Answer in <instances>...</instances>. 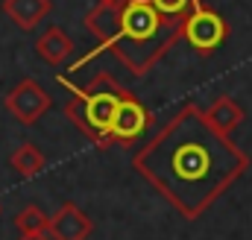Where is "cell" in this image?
<instances>
[{
	"instance_id": "52a82bcc",
	"label": "cell",
	"mask_w": 252,
	"mask_h": 240,
	"mask_svg": "<svg viewBox=\"0 0 252 240\" xmlns=\"http://www.w3.org/2000/svg\"><path fill=\"white\" fill-rule=\"evenodd\" d=\"M47 232H50L53 240H85L94 232V220L76 202H64L62 208L50 217Z\"/></svg>"
},
{
	"instance_id": "5b68a950",
	"label": "cell",
	"mask_w": 252,
	"mask_h": 240,
	"mask_svg": "<svg viewBox=\"0 0 252 240\" xmlns=\"http://www.w3.org/2000/svg\"><path fill=\"white\" fill-rule=\"evenodd\" d=\"M3 106L9 109V115L18 120V123L32 126V123H38V120L50 112L53 100H50V94H47L35 79H21V82L3 97Z\"/></svg>"
},
{
	"instance_id": "3957f363",
	"label": "cell",
	"mask_w": 252,
	"mask_h": 240,
	"mask_svg": "<svg viewBox=\"0 0 252 240\" xmlns=\"http://www.w3.org/2000/svg\"><path fill=\"white\" fill-rule=\"evenodd\" d=\"M64 91H70L73 97L64 103V118L70 120L94 147L106 150L112 147V120L118 115V106L124 100L126 88L112 76V73H97L85 88L67 82V76H59Z\"/></svg>"
},
{
	"instance_id": "7c38bea8",
	"label": "cell",
	"mask_w": 252,
	"mask_h": 240,
	"mask_svg": "<svg viewBox=\"0 0 252 240\" xmlns=\"http://www.w3.org/2000/svg\"><path fill=\"white\" fill-rule=\"evenodd\" d=\"M47 226H50V217L38 205H27L15 217V229L21 232V238H41L47 235Z\"/></svg>"
},
{
	"instance_id": "30bf717a",
	"label": "cell",
	"mask_w": 252,
	"mask_h": 240,
	"mask_svg": "<svg viewBox=\"0 0 252 240\" xmlns=\"http://www.w3.org/2000/svg\"><path fill=\"white\" fill-rule=\"evenodd\" d=\"M205 118H208V123H211L217 132L229 135V132H235V129L244 123V109H241L238 100H232V97L223 94V97H217V100L208 106Z\"/></svg>"
},
{
	"instance_id": "6da1fadb",
	"label": "cell",
	"mask_w": 252,
	"mask_h": 240,
	"mask_svg": "<svg viewBox=\"0 0 252 240\" xmlns=\"http://www.w3.org/2000/svg\"><path fill=\"white\" fill-rule=\"evenodd\" d=\"M250 155L205 112L185 103L132 158V167L185 220H199L250 170Z\"/></svg>"
},
{
	"instance_id": "8992f818",
	"label": "cell",
	"mask_w": 252,
	"mask_h": 240,
	"mask_svg": "<svg viewBox=\"0 0 252 240\" xmlns=\"http://www.w3.org/2000/svg\"><path fill=\"white\" fill-rule=\"evenodd\" d=\"M150 126H153V112H150L132 91H126L124 100H121V106H118V115L112 120L109 138H112V144L132 147L144 132H150Z\"/></svg>"
},
{
	"instance_id": "277c9868",
	"label": "cell",
	"mask_w": 252,
	"mask_h": 240,
	"mask_svg": "<svg viewBox=\"0 0 252 240\" xmlns=\"http://www.w3.org/2000/svg\"><path fill=\"white\" fill-rule=\"evenodd\" d=\"M229 35V24L223 15H217L214 9H208L202 0L190 9L188 15L182 18V38L188 41L190 47L199 56H211L220 50V44Z\"/></svg>"
},
{
	"instance_id": "8fae6325",
	"label": "cell",
	"mask_w": 252,
	"mask_h": 240,
	"mask_svg": "<svg viewBox=\"0 0 252 240\" xmlns=\"http://www.w3.org/2000/svg\"><path fill=\"white\" fill-rule=\"evenodd\" d=\"M9 164H12V170L15 173H21L24 179H32V176H38L41 170H44V152L35 147V144H21L12 155H9Z\"/></svg>"
},
{
	"instance_id": "9a60e30c",
	"label": "cell",
	"mask_w": 252,
	"mask_h": 240,
	"mask_svg": "<svg viewBox=\"0 0 252 240\" xmlns=\"http://www.w3.org/2000/svg\"><path fill=\"white\" fill-rule=\"evenodd\" d=\"M103 3H126V0H103Z\"/></svg>"
},
{
	"instance_id": "5bb4252c",
	"label": "cell",
	"mask_w": 252,
	"mask_h": 240,
	"mask_svg": "<svg viewBox=\"0 0 252 240\" xmlns=\"http://www.w3.org/2000/svg\"><path fill=\"white\" fill-rule=\"evenodd\" d=\"M21 240H47V238H44V235H41V238H21Z\"/></svg>"
},
{
	"instance_id": "4fadbf2b",
	"label": "cell",
	"mask_w": 252,
	"mask_h": 240,
	"mask_svg": "<svg viewBox=\"0 0 252 240\" xmlns=\"http://www.w3.org/2000/svg\"><path fill=\"white\" fill-rule=\"evenodd\" d=\"M161 15H167V18H176V21H182L185 15H188L190 9L199 3V0H150Z\"/></svg>"
},
{
	"instance_id": "9c48e42d",
	"label": "cell",
	"mask_w": 252,
	"mask_h": 240,
	"mask_svg": "<svg viewBox=\"0 0 252 240\" xmlns=\"http://www.w3.org/2000/svg\"><path fill=\"white\" fill-rule=\"evenodd\" d=\"M35 53L47 61V64L56 67V64H62L73 53V41H70V35L64 32L62 27H47L38 35V41H35Z\"/></svg>"
},
{
	"instance_id": "ba28073f",
	"label": "cell",
	"mask_w": 252,
	"mask_h": 240,
	"mask_svg": "<svg viewBox=\"0 0 252 240\" xmlns=\"http://www.w3.org/2000/svg\"><path fill=\"white\" fill-rule=\"evenodd\" d=\"M3 12L9 15V21L18 30L32 32L53 12V3L50 0H3Z\"/></svg>"
},
{
	"instance_id": "7a4b0ae2",
	"label": "cell",
	"mask_w": 252,
	"mask_h": 240,
	"mask_svg": "<svg viewBox=\"0 0 252 240\" xmlns=\"http://www.w3.org/2000/svg\"><path fill=\"white\" fill-rule=\"evenodd\" d=\"M182 38V21L161 15L150 0H126L121 3V21L115 35L97 50L115 53V59L129 67L135 76L150 73L167 50Z\"/></svg>"
}]
</instances>
